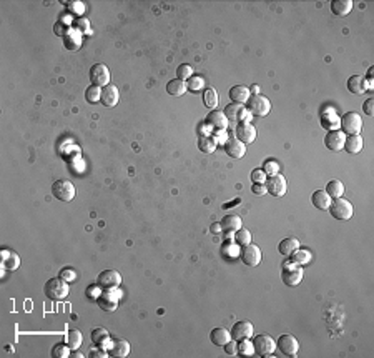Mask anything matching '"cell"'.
Instances as JSON below:
<instances>
[{"label":"cell","mask_w":374,"mask_h":358,"mask_svg":"<svg viewBox=\"0 0 374 358\" xmlns=\"http://www.w3.org/2000/svg\"><path fill=\"white\" fill-rule=\"evenodd\" d=\"M0 257H2V267L7 268V270H15L19 268L20 265V259L19 255L10 250H3L2 253H0Z\"/></svg>","instance_id":"obj_29"},{"label":"cell","mask_w":374,"mask_h":358,"mask_svg":"<svg viewBox=\"0 0 374 358\" xmlns=\"http://www.w3.org/2000/svg\"><path fill=\"white\" fill-rule=\"evenodd\" d=\"M60 278H63L65 282H72L77 278V275H75V270L73 268H63L60 272Z\"/></svg>","instance_id":"obj_49"},{"label":"cell","mask_w":374,"mask_h":358,"mask_svg":"<svg viewBox=\"0 0 374 358\" xmlns=\"http://www.w3.org/2000/svg\"><path fill=\"white\" fill-rule=\"evenodd\" d=\"M319 120L323 129H326L328 132H331V130H340V117H338V113L334 112L333 108H326V110L321 112Z\"/></svg>","instance_id":"obj_16"},{"label":"cell","mask_w":374,"mask_h":358,"mask_svg":"<svg viewBox=\"0 0 374 358\" xmlns=\"http://www.w3.org/2000/svg\"><path fill=\"white\" fill-rule=\"evenodd\" d=\"M224 352H226L230 357L238 355V342H235V340H230V342L224 345Z\"/></svg>","instance_id":"obj_48"},{"label":"cell","mask_w":374,"mask_h":358,"mask_svg":"<svg viewBox=\"0 0 374 358\" xmlns=\"http://www.w3.org/2000/svg\"><path fill=\"white\" fill-rule=\"evenodd\" d=\"M235 242L241 247L249 245V243H251V233H249V230L243 228V227H241L240 230H236L235 232Z\"/></svg>","instance_id":"obj_39"},{"label":"cell","mask_w":374,"mask_h":358,"mask_svg":"<svg viewBox=\"0 0 374 358\" xmlns=\"http://www.w3.org/2000/svg\"><path fill=\"white\" fill-rule=\"evenodd\" d=\"M246 107H248V112L251 113V115L265 117L271 110V102L266 97H263V95L258 94V95H251V97L248 98Z\"/></svg>","instance_id":"obj_6"},{"label":"cell","mask_w":374,"mask_h":358,"mask_svg":"<svg viewBox=\"0 0 374 358\" xmlns=\"http://www.w3.org/2000/svg\"><path fill=\"white\" fill-rule=\"evenodd\" d=\"M63 42L68 50H77L82 45V32H78L77 29H68L63 33Z\"/></svg>","instance_id":"obj_22"},{"label":"cell","mask_w":374,"mask_h":358,"mask_svg":"<svg viewBox=\"0 0 374 358\" xmlns=\"http://www.w3.org/2000/svg\"><path fill=\"white\" fill-rule=\"evenodd\" d=\"M363 110H364V113H366V115H369V117L374 115V98H368L366 102H364Z\"/></svg>","instance_id":"obj_51"},{"label":"cell","mask_w":374,"mask_h":358,"mask_svg":"<svg viewBox=\"0 0 374 358\" xmlns=\"http://www.w3.org/2000/svg\"><path fill=\"white\" fill-rule=\"evenodd\" d=\"M236 138L243 143H251L256 140V129L249 122H240L238 127L235 129Z\"/></svg>","instance_id":"obj_14"},{"label":"cell","mask_w":374,"mask_h":358,"mask_svg":"<svg viewBox=\"0 0 374 358\" xmlns=\"http://www.w3.org/2000/svg\"><path fill=\"white\" fill-rule=\"evenodd\" d=\"M251 180H253V183H265L266 182L265 170H253V172H251Z\"/></svg>","instance_id":"obj_47"},{"label":"cell","mask_w":374,"mask_h":358,"mask_svg":"<svg viewBox=\"0 0 374 358\" xmlns=\"http://www.w3.org/2000/svg\"><path fill=\"white\" fill-rule=\"evenodd\" d=\"M90 358H94V357H100V358H107V353H102V352H90V355H89Z\"/></svg>","instance_id":"obj_53"},{"label":"cell","mask_w":374,"mask_h":358,"mask_svg":"<svg viewBox=\"0 0 374 358\" xmlns=\"http://www.w3.org/2000/svg\"><path fill=\"white\" fill-rule=\"evenodd\" d=\"M219 230H221V225H219V224H217V225H211V232H213V233L219 232Z\"/></svg>","instance_id":"obj_54"},{"label":"cell","mask_w":374,"mask_h":358,"mask_svg":"<svg viewBox=\"0 0 374 358\" xmlns=\"http://www.w3.org/2000/svg\"><path fill=\"white\" fill-rule=\"evenodd\" d=\"M238 353H240V355H245V357H251V355H254L253 342H249L248 338L238 342Z\"/></svg>","instance_id":"obj_43"},{"label":"cell","mask_w":374,"mask_h":358,"mask_svg":"<svg viewBox=\"0 0 374 358\" xmlns=\"http://www.w3.org/2000/svg\"><path fill=\"white\" fill-rule=\"evenodd\" d=\"M75 29L78 30V32H85V33H90V25H89V20L85 19H80L77 20V24H75Z\"/></svg>","instance_id":"obj_50"},{"label":"cell","mask_w":374,"mask_h":358,"mask_svg":"<svg viewBox=\"0 0 374 358\" xmlns=\"http://www.w3.org/2000/svg\"><path fill=\"white\" fill-rule=\"evenodd\" d=\"M52 195L60 200V202H72L75 198V187L70 180H57L54 185H52Z\"/></svg>","instance_id":"obj_4"},{"label":"cell","mask_w":374,"mask_h":358,"mask_svg":"<svg viewBox=\"0 0 374 358\" xmlns=\"http://www.w3.org/2000/svg\"><path fill=\"white\" fill-rule=\"evenodd\" d=\"M224 152H226L231 159H241V157L246 154V147L238 138H228V140L224 142Z\"/></svg>","instance_id":"obj_17"},{"label":"cell","mask_w":374,"mask_h":358,"mask_svg":"<svg viewBox=\"0 0 374 358\" xmlns=\"http://www.w3.org/2000/svg\"><path fill=\"white\" fill-rule=\"evenodd\" d=\"M241 261H243L245 265H248V267H256V265H259V261H261V250H259V247L253 245V243L243 247Z\"/></svg>","instance_id":"obj_12"},{"label":"cell","mask_w":374,"mask_h":358,"mask_svg":"<svg viewBox=\"0 0 374 358\" xmlns=\"http://www.w3.org/2000/svg\"><path fill=\"white\" fill-rule=\"evenodd\" d=\"M193 75V68H191V65H188V64H182V65H178V68H177V78H180V80H188Z\"/></svg>","instance_id":"obj_45"},{"label":"cell","mask_w":374,"mask_h":358,"mask_svg":"<svg viewBox=\"0 0 374 358\" xmlns=\"http://www.w3.org/2000/svg\"><path fill=\"white\" fill-rule=\"evenodd\" d=\"M221 230H224V232H236V230H240L241 227V218L238 215H226L221 220Z\"/></svg>","instance_id":"obj_32"},{"label":"cell","mask_w":374,"mask_h":358,"mask_svg":"<svg viewBox=\"0 0 374 358\" xmlns=\"http://www.w3.org/2000/svg\"><path fill=\"white\" fill-rule=\"evenodd\" d=\"M100 97H102V90H100V87H95V85H90L89 89L85 90V100L89 103H96L100 100Z\"/></svg>","instance_id":"obj_40"},{"label":"cell","mask_w":374,"mask_h":358,"mask_svg":"<svg viewBox=\"0 0 374 358\" xmlns=\"http://www.w3.org/2000/svg\"><path fill=\"white\" fill-rule=\"evenodd\" d=\"M206 124L215 130H224L228 125V119L224 117L223 112L213 110L211 113H208V117H206Z\"/></svg>","instance_id":"obj_23"},{"label":"cell","mask_w":374,"mask_h":358,"mask_svg":"<svg viewBox=\"0 0 374 358\" xmlns=\"http://www.w3.org/2000/svg\"><path fill=\"white\" fill-rule=\"evenodd\" d=\"M311 202H313V205L318 208V210H328L329 205H331V202H333V198L329 197L324 190H316L313 194V197H311Z\"/></svg>","instance_id":"obj_26"},{"label":"cell","mask_w":374,"mask_h":358,"mask_svg":"<svg viewBox=\"0 0 374 358\" xmlns=\"http://www.w3.org/2000/svg\"><path fill=\"white\" fill-rule=\"evenodd\" d=\"M249 97H251L249 89L245 85H235L230 89V98L233 100V103H240V105H243V103L248 102Z\"/></svg>","instance_id":"obj_21"},{"label":"cell","mask_w":374,"mask_h":358,"mask_svg":"<svg viewBox=\"0 0 374 358\" xmlns=\"http://www.w3.org/2000/svg\"><path fill=\"white\" fill-rule=\"evenodd\" d=\"M281 280L286 287H296L303 280V270L298 265H293L289 261H286L281 270Z\"/></svg>","instance_id":"obj_7"},{"label":"cell","mask_w":374,"mask_h":358,"mask_svg":"<svg viewBox=\"0 0 374 358\" xmlns=\"http://www.w3.org/2000/svg\"><path fill=\"white\" fill-rule=\"evenodd\" d=\"M90 82L95 87H107L110 85V70L107 65L95 64L90 68Z\"/></svg>","instance_id":"obj_9"},{"label":"cell","mask_w":374,"mask_h":358,"mask_svg":"<svg viewBox=\"0 0 374 358\" xmlns=\"http://www.w3.org/2000/svg\"><path fill=\"white\" fill-rule=\"evenodd\" d=\"M217 140L211 137H201L200 142H198V147H200V150L203 152V154H213L215 150H217Z\"/></svg>","instance_id":"obj_38"},{"label":"cell","mask_w":374,"mask_h":358,"mask_svg":"<svg viewBox=\"0 0 374 358\" xmlns=\"http://www.w3.org/2000/svg\"><path fill=\"white\" fill-rule=\"evenodd\" d=\"M329 213H331L333 218H336V220H349L351 217H353V205H351V202H347L346 198H334V202H331V205H329Z\"/></svg>","instance_id":"obj_2"},{"label":"cell","mask_w":374,"mask_h":358,"mask_svg":"<svg viewBox=\"0 0 374 358\" xmlns=\"http://www.w3.org/2000/svg\"><path fill=\"white\" fill-rule=\"evenodd\" d=\"M265 187H266L268 194L273 195V197H283V195L286 194V189H288L284 177L280 175V173L268 177V180L265 182Z\"/></svg>","instance_id":"obj_10"},{"label":"cell","mask_w":374,"mask_h":358,"mask_svg":"<svg viewBox=\"0 0 374 358\" xmlns=\"http://www.w3.org/2000/svg\"><path fill=\"white\" fill-rule=\"evenodd\" d=\"M203 87H205V80L201 77H198V75H191L187 80V89L191 90V92H200Z\"/></svg>","instance_id":"obj_42"},{"label":"cell","mask_w":374,"mask_h":358,"mask_svg":"<svg viewBox=\"0 0 374 358\" xmlns=\"http://www.w3.org/2000/svg\"><path fill=\"white\" fill-rule=\"evenodd\" d=\"M128 353H130V343L123 338L115 340V342L112 343V347L108 348V355L117 357V358H125Z\"/></svg>","instance_id":"obj_24"},{"label":"cell","mask_w":374,"mask_h":358,"mask_svg":"<svg viewBox=\"0 0 374 358\" xmlns=\"http://www.w3.org/2000/svg\"><path fill=\"white\" fill-rule=\"evenodd\" d=\"M310 260H311V253L308 250H303V248H298L296 252H293L291 255H289V263L293 265H306Z\"/></svg>","instance_id":"obj_35"},{"label":"cell","mask_w":374,"mask_h":358,"mask_svg":"<svg viewBox=\"0 0 374 358\" xmlns=\"http://www.w3.org/2000/svg\"><path fill=\"white\" fill-rule=\"evenodd\" d=\"M210 340H211V343H215L217 347H224V345L231 340V333L226 328H223V326H218V328L211 330Z\"/></svg>","instance_id":"obj_25"},{"label":"cell","mask_w":374,"mask_h":358,"mask_svg":"<svg viewBox=\"0 0 374 358\" xmlns=\"http://www.w3.org/2000/svg\"><path fill=\"white\" fill-rule=\"evenodd\" d=\"M96 285L105 292H113L122 285V275L118 273L117 270H103V272L98 275Z\"/></svg>","instance_id":"obj_5"},{"label":"cell","mask_w":374,"mask_h":358,"mask_svg":"<svg viewBox=\"0 0 374 358\" xmlns=\"http://www.w3.org/2000/svg\"><path fill=\"white\" fill-rule=\"evenodd\" d=\"M276 347H278V350L286 357H296L299 343L293 335H281L278 342H276Z\"/></svg>","instance_id":"obj_11"},{"label":"cell","mask_w":374,"mask_h":358,"mask_svg":"<svg viewBox=\"0 0 374 358\" xmlns=\"http://www.w3.org/2000/svg\"><path fill=\"white\" fill-rule=\"evenodd\" d=\"M251 192H253L254 195H265V194H268V192H266V187H265V183H253Z\"/></svg>","instance_id":"obj_52"},{"label":"cell","mask_w":374,"mask_h":358,"mask_svg":"<svg viewBox=\"0 0 374 358\" xmlns=\"http://www.w3.org/2000/svg\"><path fill=\"white\" fill-rule=\"evenodd\" d=\"M54 358H67L70 355V347L67 343H59L52 348V353H50Z\"/></svg>","instance_id":"obj_44"},{"label":"cell","mask_w":374,"mask_h":358,"mask_svg":"<svg viewBox=\"0 0 374 358\" xmlns=\"http://www.w3.org/2000/svg\"><path fill=\"white\" fill-rule=\"evenodd\" d=\"M326 194L329 195L331 198H340V197H343V194H344V185H343V182L341 180H331L326 185Z\"/></svg>","instance_id":"obj_34"},{"label":"cell","mask_w":374,"mask_h":358,"mask_svg":"<svg viewBox=\"0 0 374 358\" xmlns=\"http://www.w3.org/2000/svg\"><path fill=\"white\" fill-rule=\"evenodd\" d=\"M203 103L205 107L211 108V110H215L218 105V94L215 89H211V87H208V89L203 90Z\"/></svg>","instance_id":"obj_36"},{"label":"cell","mask_w":374,"mask_h":358,"mask_svg":"<svg viewBox=\"0 0 374 358\" xmlns=\"http://www.w3.org/2000/svg\"><path fill=\"white\" fill-rule=\"evenodd\" d=\"M258 92H259V87H258V85H253V89L249 90V94H253V95H258Z\"/></svg>","instance_id":"obj_55"},{"label":"cell","mask_w":374,"mask_h":358,"mask_svg":"<svg viewBox=\"0 0 374 358\" xmlns=\"http://www.w3.org/2000/svg\"><path fill=\"white\" fill-rule=\"evenodd\" d=\"M340 127L341 132L347 135H359V132L363 130V120H361V115L356 112H347L340 119Z\"/></svg>","instance_id":"obj_3"},{"label":"cell","mask_w":374,"mask_h":358,"mask_svg":"<svg viewBox=\"0 0 374 358\" xmlns=\"http://www.w3.org/2000/svg\"><path fill=\"white\" fill-rule=\"evenodd\" d=\"M253 347L256 355L270 357L271 353L276 350V342L270 335H256V337L253 338Z\"/></svg>","instance_id":"obj_8"},{"label":"cell","mask_w":374,"mask_h":358,"mask_svg":"<svg viewBox=\"0 0 374 358\" xmlns=\"http://www.w3.org/2000/svg\"><path fill=\"white\" fill-rule=\"evenodd\" d=\"M96 303H98V307L103 310V312H115L117 310V305L118 302L115 298H113L112 295H110V292H107L105 295H100L98 298H96Z\"/></svg>","instance_id":"obj_33"},{"label":"cell","mask_w":374,"mask_h":358,"mask_svg":"<svg viewBox=\"0 0 374 358\" xmlns=\"http://www.w3.org/2000/svg\"><path fill=\"white\" fill-rule=\"evenodd\" d=\"M299 247H301V245H299V240H298V238H293V237H289V238H284V240H281V242H280V245H278V252L281 253V255H284V257H289V255H291L293 252H296Z\"/></svg>","instance_id":"obj_28"},{"label":"cell","mask_w":374,"mask_h":358,"mask_svg":"<svg viewBox=\"0 0 374 358\" xmlns=\"http://www.w3.org/2000/svg\"><path fill=\"white\" fill-rule=\"evenodd\" d=\"M223 113H224V117H226L228 120L245 122V119H248V115H246L248 110H245V107L240 105V103H230V105H226L224 107Z\"/></svg>","instance_id":"obj_19"},{"label":"cell","mask_w":374,"mask_h":358,"mask_svg":"<svg viewBox=\"0 0 374 358\" xmlns=\"http://www.w3.org/2000/svg\"><path fill=\"white\" fill-rule=\"evenodd\" d=\"M265 173H268V175H276V173L280 172V165H278V162H275V160H266L265 162Z\"/></svg>","instance_id":"obj_46"},{"label":"cell","mask_w":374,"mask_h":358,"mask_svg":"<svg viewBox=\"0 0 374 358\" xmlns=\"http://www.w3.org/2000/svg\"><path fill=\"white\" fill-rule=\"evenodd\" d=\"M344 150L347 154H359L363 150V138L361 135H349L344 140Z\"/></svg>","instance_id":"obj_30"},{"label":"cell","mask_w":374,"mask_h":358,"mask_svg":"<svg viewBox=\"0 0 374 358\" xmlns=\"http://www.w3.org/2000/svg\"><path fill=\"white\" fill-rule=\"evenodd\" d=\"M353 8L351 0H333L331 2V12L338 17H346Z\"/></svg>","instance_id":"obj_27"},{"label":"cell","mask_w":374,"mask_h":358,"mask_svg":"<svg viewBox=\"0 0 374 358\" xmlns=\"http://www.w3.org/2000/svg\"><path fill=\"white\" fill-rule=\"evenodd\" d=\"M43 292H45L48 300H54L55 302V300L67 298L70 293V287H68V282H65L63 278L55 277V278H50V280L45 283Z\"/></svg>","instance_id":"obj_1"},{"label":"cell","mask_w":374,"mask_h":358,"mask_svg":"<svg viewBox=\"0 0 374 358\" xmlns=\"http://www.w3.org/2000/svg\"><path fill=\"white\" fill-rule=\"evenodd\" d=\"M347 90L354 95H361L366 90H369V85H368L366 78H364L363 75H353V77L347 78Z\"/></svg>","instance_id":"obj_20"},{"label":"cell","mask_w":374,"mask_h":358,"mask_svg":"<svg viewBox=\"0 0 374 358\" xmlns=\"http://www.w3.org/2000/svg\"><path fill=\"white\" fill-rule=\"evenodd\" d=\"M120 100V92L115 85H107L103 87L102 90V97H100V102L103 103L105 107H115Z\"/></svg>","instance_id":"obj_18"},{"label":"cell","mask_w":374,"mask_h":358,"mask_svg":"<svg viewBox=\"0 0 374 358\" xmlns=\"http://www.w3.org/2000/svg\"><path fill=\"white\" fill-rule=\"evenodd\" d=\"M82 342H83L82 331L68 330V333H67V345L70 347V350H78V348L82 347Z\"/></svg>","instance_id":"obj_37"},{"label":"cell","mask_w":374,"mask_h":358,"mask_svg":"<svg viewBox=\"0 0 374 358\" xmlns=\"http://www.w3.org/2000/svg\"><path fill=\"white\" fill-rule=\"evenodd\" d=\"M231 340L235 342H241V340L251 338L253 337V325L249 322H238L231 328Z\"/></svg>","instance_id":"obj_15"},{"label":"cell","mask_w":374,"mask_h":358,"mask_svg":"<svg viewBox=\"0 0 374 358\" xmlns=\"http://www.w3.org/2000/svg\"><path fill=\"white\" fill-rule=\"evenodd\" d=\"M344 140H346V133H343L341 130H331V132H328L326 137H324V145L331 152H340L343 150V147H344Z\"/></svg>","instance_id":"obj_13"},{"label":"cell","mask_w":374,"mask_h":358,"mask_svg":"<svg viewBox=\"0 0 374 358\" xmlns=\"http://www.w3.org/2000/svg\"><path fill=\"white\" fill-rule=\"evenodd\" d=\"M92 342L96 345L110 342V333L105 328H95L94 331H92Z\"/></svg>","instance_id":"obj_41"},{"label":"cell","mask_w":374,"mask_h":358,"mask_svg":"<svg viewBox=\"0 0 374 358\" xmlns=\"http://www.w3.org/2000/svg\"><path fill=\"white\" fill-rule=\"evenodd\" d=\"M166 92H168V95H171V97H182L185 92H187V84H185L183 80H180V78H173V80H170L168 84H166Z\"/></svg>","instance_id":"obj_31"}]
</instances>
